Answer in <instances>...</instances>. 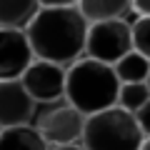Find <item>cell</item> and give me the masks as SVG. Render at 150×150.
Wrapping results in <instances>:
<instances>
[{"mask_svg": "<svg viewBox=\"0 0 150 150\" xmlns=\"http://www.w3.org/2000/svg\"><path fill=\"white\" fill-rule=\"evenodd\" d=\"M25 35L35 60H45L68 70L80 58H85L88 23L73 0L40 3V10Z\"/></svg>", "mask_w": 150, "mask_h": 150, "instance_id": "1", "label": "cell"}, {"mask_svg": "<svg viewBox=\"0 0 150 150\" xmlns=\"http://www.w3.org/2000/svg\"><path fill=\"white\" fill-rule=\"evenodd\" d=\"M118 90L120 83L110 65L80 58L65 70V103L85 118L115 108Z\"/></svg>", "mask_w": 150, "mask_h": 150, "instance_id": "2", "label": "cell"}, {"mask_svg": "<svg viewBox=\"0 0 150 150\" xmlns=\"http://www.w3.org/2000/svg\"><path fill=\"white\" fill-rule=\"evenodd\" d=\"M145 135L140 133L135 115L110 108L85 118L80 148L83 150H140Z\"/></svg>", "mask_w": 150, "mask_h": 150, "instance_id": "3", "label": "cell"}, {"mask_svg": "<svg viewBox=\"0 0 150 150\" xmlns=\"http://www.w3.org/2000/svg\"><path fill=\"white\" fill-rule=\"evenodd\" d=\"M128 53H133V28L125 20L88 25L85 58L112 68V65L118 63L120 58H125Z\"/></svg>", "mask_w": 150, "mask_h": 150, "instance_id": "4", "label": "cell"}, {"mask_svg": "<svg viewBox=\"0 0 150 150\" xmlns=\"http://www.w3.org/2000/svg\"><path fill=\"white\" fill-rule=\"evenodd\" d=\"M33 128L40 133V138L48 143L50 150L70 148V145H80V140H83L85 115H80L75 108L63 103L58 108H48L45 112L35 115Z\"/></svg>", "mask_w": 150, "mask_h": 150, "instance_id": "5", "label": "cell"}, {"mask_svg": "<svg viewBox=\"0 0 150 150\" xmlns=\"http://www.w3.org/2000/svg\"><path fill=\"white\" fill-rule=\"evenodd\" d=\"M25 93L35 100V105H50V103L65 100V68L45 60H33V65L20 78Z\"/></svg>", "mask_w": 150, "mask_h": 150, "instance_id": "6", "label": "cell"}, {"mask_svg": "<svg viewBox=\"0 0 150 150\" xmlns=\"http://www.w3.org/2000/svg\"><path fill=\"white\" fill-rule=\"evenodd\" d=\"M38 105L25 93L20 80H5L0 83V130L33 125Z\"/></svg>", "mask_w": 150, "mask_h": 150, "instance_id": "7", "label": "cell"}, {"mask_svg": "<svg viewBox=\"0 0 150 150\" xmlns=\"http://www.w3.org/2000/svg\"><path fill=\"white\" fill-rule=\"evenodd\" d=\"M35 55L30 50L25 33L0 30V83L20 80L23 73L33 65Z\"/></svg>", "mask_w": 150, "mask_h": 150, "instance_id": "8", "label": "cell"}, {"mask_svg": "<svg viewBox=\"0 0 150 150\" xmlns=\"http://www.w3.org/2000/svg\"><path fill=\"white\" fill-rule=\"evenodd\" d=\"M40 3L35 0H0V30L25 33L35 20Z\"/></svg>", "mask_w": 150, "mask_h": 150, "instance_id": "9", "label": "cell"}, {"mask_svg": "<svg viewBox=\"0 0 150 150\" xmlns=\"http://www.w3.org/2000/svg\"><path fill=\"white\" fill-rule=\"evenodd\" d=\"M78 8L88 25L125 20L130 15V0H83L78 3Z\"/></svg>", "mask_w": 150, "mask_h": 150, "instance_id": "10", "label": "cell"}, {"mask_svg": "<svg viewBox=\"0 0 150 150\" xmlns=\"http://www.w3.org/2000/svg\"><path fill=\"white\" fill-rule=\"evenodd\" d=\"M0 150H50L33 125L0 130Z\"/></svg>", "mask_w": 150, "mask_h": 150, "instance_id": "11", "label": "cell"}, {"mask_svg": "<svg viewBox=\"0 0 150 150\" xmlns=\"http://www.w3.org/2000/svg\"><path fill=\"white\" fill-rule=\"evenodd\" d=\"M112 73L120 85H133V83H145L150 75V60L143 58L140 53H128L112 65Z\"/></svg>", "mask_w": 150, "mask_h": 150, "instance_id": "12", "label": "cell"}, {"mask_svg": "<svg viewBox=\"0 0 150 150\" xmlns=\"http://www.w3.org/2000/svg\"><path fill=\"white\" fill-rule=\"evenodd\" d=\"M148 100H150V90H148V85H145V83L120 85L115 108H120V110H125V112H130V115H135V112H138Z\"/></svg>", "mask_w": 150, "mask_h": 150, "instance_id": "13", "label": "cell"}, {"mask_svg": "<svg viewBox=\"0 0 150 150\" xmlns=\"http://www.w3.org/2000/svg\"><path fill=\"white\" fill-rule=\"evenodd\" d=\"M133 50L150 60V18H138L133 25Z\"/></svg>", "mask_w": 150, "mask_h": 150, "instance_id": "14", "label": "cell"}, {"mask_svg": "<svg viewBox=\"0 0 150 150\" xmlns=\"http://www.w3.org/2000/svg\"><path fill=\"white\" fill-rule=\"evenodd\" d=\"M135 120H138V128H140V133H143L145 138H150V100L145 103V105L140 108L138 112H135Z\"/></svg>", "mask_w": 150, "mask_h": 150, "instance_id": "15", "label": "cell"}, {"mask_svg": "<svg viewBox=\"0 0 150 150\" xmlns=\"http://www.w3.org/2000/svg\"><path fill=\"white\" fill-rule=\"evenodd\" d=\"M130 8L138 18H150V0H133Z\"/></svg>", "mask_w": 150, "mask_h": 150, "instance_id": "16", "label": "cell"}, {"mask_svg": "<svg viewBox=\"0 0 150 150\" xmlns=\"http://www.w3.org/2000/svg\"><path fill=\"white\" fill-rule=\"evenodd\" d=\"M140 150H150V138L143 140V145H140Z\"/></svg>", "mask_w": 150, "mask_h": 150, "instance_id": "17", "label": "cell"}, {"mask_svg": "<svg viewBox=\"0 0 150 150\" xmlns=\"http://www.w3.org/2000/svg\"><path fill=\"white\" fill-rule=\"evenodd\" d=\"M55 150H83L80 145H70V148H55Z\"/></svg>", "mask_w": 150, "mask_h": 150, "instance_id": "18", "label": "cell"}, {"mask_svg": "<svg viewBox=\"0 0 150 150\" xmlns=\"http://www.w3.org/2000/svg\"><path fill=\"white\" fill-rule=\"evenodd\" d=\"M145 85H148V90H150V75H148V80H145Z\"/></svg>", "mask_w": 150, "mask_h": 150, "instance_id": "19", "label": "cell"}]
</instances>
